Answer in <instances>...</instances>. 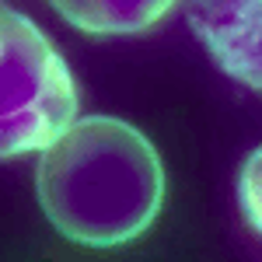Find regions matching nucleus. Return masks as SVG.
<instances>
[{"label": "nucleus", "mask_w": 262, "mask_h": 262, "mask_svg": "<svg viewBox=\"0 0 262 262\" xmlns=\"http://www.w3.org/2000/svg\"><path fill=\"white\" fill-rule=\"evenodd\" d=\"M185 25L227 77L262 95V0H185Z\"/></svg>", "instance_id": "7ed1b4c3"}, {"label": "nucleus", "mask_w": 262, "mask_h": 262, "mask_svg": "<svg viewBox=\"0 0 262 262\" xmlns=\"http://www.w3.org/2000/svg\"><path fill=\"white\" fill-rule=\"evenodd\" d=\"M35 192L63 238L112 248L154 224L164 171L154 143L137 126L116 116H84L42 150Z\"/></svg>", "instance_id": "f257e3e1"}, {"label": "nucleus", "mask_w": 262, "mask_h": 262, "mask_svg": "<svg viewBox=\"0 0 262 262\" xmlns=\"http://www.w3.org/2000/svg\"><path fill=\"white\" fill-rule=\"evenodd\" d=\"M77 119V88L63 56L32 21L0 11V154L46 150Z\"/></svg>", "instance_id": "f03ea898"}, {"label": "nucleus", "mask_w": 262, "mask_h": 262, "mask_svg": "<svg viewBox=\"0 0 262 262\" xmlns=\"http://www.w3.org/2000/svg\"><path fill=\"white\" fill-rule=\"evenodd\" d=\"M67 25L88 35L147 32L175 7V0H49Z\"/></svg>", "instance_id": "20e7f679"}, {"label": "nucleus", "mask_w": 262, "mask_h": 262, "mask_svg": "<svg viewBox=\"0 0 262 262\" xmlns=\"http://www.w3.org/2000/svg\"><path fill=\"white\" fill-rule=\"evenodd\" d=\"M238 203H242L245 221L262 234V143L248 154L238 175Z\"/></svg>", "instance_id": "39448f33"}]
</instances>
